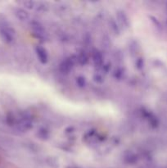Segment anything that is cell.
<instances>
[{
    "mask_svg": "<svg viewBox=\"0 0 167 168\" xmlns=\"http://www.w3.org/2000/svg\"><path fill=\"white\" fill-rule=\"evenodd\" d=\"M37 55H38V57H39L40 60L43 63L47 62L48 55L46 53L45 50L43 49V48H38V49H37Z\"/></svg>",
    "mask_w": 167,
    "mask_h": 168,
    "instance_id": "obj_1",
    "label": "cell"
}]
</instances>
